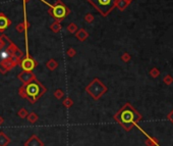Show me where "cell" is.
Returning a JSON list of instances; mask_svg holds the SVG:
<instances>
[{"instance_id":"cell-1","label":"cell","mask_w":173,"mask_h":146,"mask_svg":"<svg viewBox=\"0 0 173 146\" xmlns=\"http://www.w3.org/2000/svg\"><path fill=\"white\" fill-rule=\"evenodd\" d=\"M141 119V114L138 111H135L130 104H125L124 107L116 116V120L127 130H129Z\"/></svg>"},{"instance_id":"cell-2","label":"cell","mask_w":173,"mask_h":146,"mask_svg":"<svg viewBox=\"0 0 173 146\" xmlns=\"http://www.w3.org/2000/svg\"><path fill=\"white\" fill-rule=\"evenodd\" d=\"M103 15H107L116 5L117 0H89Z\"/></svg>"},{"instance_id":"cell-3","label":"cell","mask_w":173,"mask_h":146,"mask_svg":"<svg viewBox=\"0 0 173 146\" xmlns=\"http://www.w3.org/2000/svg\"><path fill=\"white\" fill-rule=\"evenodd\" d=\"M43 92V88L41 87V85L36 81H33L30 84H28L26 87V93L30 98L33 99H37Z\"/></svg>"},{"instance_id":"cell-4","label":"cell","mask_w":173,"mask_h":146,"mask_svg":"<svg viewBox=\"0 0 173 146\" xmlns=\"http://www.w3.org/2000/svg\"><path fill=\"white\" fill-rule=\"evenodd\" d=\"M50 7H51V13L52 15L54 16L55 19H63L64 16L66 15V13H67V10H66L65 6H63L62 4H56L54 5V6H52V5H50Z\"/></svg>"},{"instance_id":"cell-5","label":"cell","mask_w":173,"mask_h":146,"mask_svg":"<svg viewBox=\"0 0 173 146\" xmlns=\"http://www.w3.org/2000/svg\"><path fill=\"white\" fill-rule=\"evenodd\" d=\"M21 66H23V69L26 70V71H31V70H33L35 67V63L32 59H30V58H27V59H24L23 61Z\"/></svg>"},{"instance_id":"cell-6","label":"cell","mask_w":173,"mask_h":146,"mask_svg":"<svg viewBox=\"0 0 173 146\" xmlns=\"http://www.w3.org/2000/svg\"><path fill=\"white\" fill-rule=\"evenodd\" d=\"M10 22L4 15H0V31H3L9 26Z\"/></svg>"},{"instance_id":"cell-7","label":"cell","mask_w":173,"mask_h":146,"mask_svg":"<svg viewBox=\"0 0 173 146\" xmlns=\"http://www.w3.org/2000/svg\"><path fill=\"white\" fill-rule=\"evenodd\" d=\"M128 3H129V2H128L127 0H117L116 1V5H118V7L120 8V10H123L124 8L127 6Z\"/></svg>"},{"instance_id":"cell-8","label":"cell","mask_w":173,"mask_h":146,"mask_svg":"<svg viewBox=\"0 0 173 146\" xmlns=\"http://www.w3.org/2000/svg\"><path fill=\"white\" fill-rule=\"evenodd\" d=\"M163 81H164V83L167 84V85H170V84H172V82H173V78L170 75H167L164 77Z\"/></svg>"},{"instance_id":"cell-9","label":"cell","mask_w":173,"mask_h":146,"mask_svg":"<svg viewBox=\"0 0 173 146\" xmlns=\"http://www.w3.org/2000/svg\"><path fill=\"white\" fill-rule=\"evenodd\" d=\"M150 74H151V76H152L153 78H157L158 76H159V74H160V73H159L158 69H156V67H154V69H153L152 71L150 72Z\"/></svg>"},{"instance_id":"cell-10","label":"cell","mask_w":173,"mask_h":146,"mask_svg":"<svg viewBox=\"0 0 173 146\" xmlns=\"http://www.w3.org/2000/svg\"><path fill=\"white\" fill-rule=\"evenodd\" d=\"M8 57V52L7 51H0V58H2V59H5V58Z\"/></svg>"},{"instance_id":"cell-11","label":"cell","mask_w":173,"mask_h":146,"mask_svg":"<svg viewBox=\"0 0 173 146\" xmlns=\"http://www.w3.org/2000/svg\"><path fill=\"white\" fill-rule=\"evenodd\" d=\"M168 119H169L170 121H171L172 123H173V110H172L171 112H170L169 114H168Z\"/></svg>"},{"instance_id":"cell-12","label":"cell","mask_w":173,"mask_h":146,"mask_svg":"<svg viewBox=\"0 0 173 146\" xmlns=\"http://www.w3.org/2000/svg\"><path fill=\"white\" fill-rule=\"evenodd\" d=\"M127 1H128V2H132V0H127Z\"/></svg>"}]
</instances>
